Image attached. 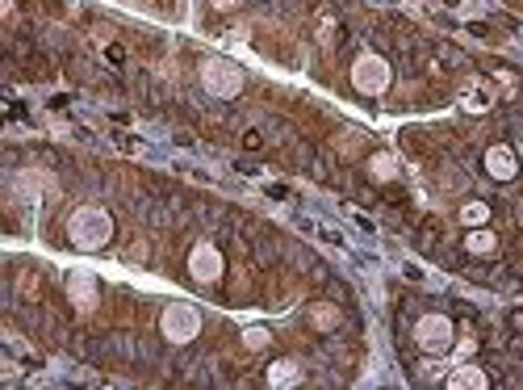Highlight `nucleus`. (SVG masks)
Returning a JSON list of instances; mask_svg holds the SVG:
<instances>
[{"mask_svg": "<svg viewBox=\"0 0 523 390\" xmlns=\"http://www.w3.org/2000/svg\"><path fill=\"white\" fill-rule=\"evenodd\" d=\"M188 264H193V277L197 281H214L218 273H222V256H218L214 248H197Z\"/></svg>", "mask_w": 523, "mask_h": 390, "instance_id": "7", "label": "nucleus"}, {"mask_svg": "<svg viewBox=\"0 0 523 390\" xmlns=\"http://www.w3.org/2000/svg\"><path fill=\"white\" fill-rule=\"evenodd\" d=\"M461 219L464 223H486V219H490V206H486V201H473V206H464Z\"/></svg>", "mask_w": 523, "mask_h": 390, "instance_id": "13", "label": "nucleus"}, {"mask_svg": "<svg viewBox=\"0 0 523 390\" xmlns=\"http://www.w3.org/2000/svg\"><path fill=\"white\" fill-rule=\"evenodd\" d=\"M464 109H490V89H486V84L464 89Z\"/></svg>", "mask_w": 523, "mask_h": 390, "instance_id": "10", "label": "nucleus"}, {"mask_svg": "<svg viewBox=\"0 0 523 390\" xmlns=\"http://www.w3.org/2000/svg\"><path fill=\"white\" fill-rule=\"evenodd\" d=\"M448 386H486V374L482 369H464V374H452Z\"/></svg>", "mask_w": 523, "mask_h": 390, "instance_id": "11", "label": "nucleus"}, {"mask_svg": "<svg viewBox=\"0 0 523 390\" xmlns=\"http://www.w3.org/2000/svg\"><path fill=\"white\" fill-rule=\"evenodd\" d=\"M67 235H71V244H76L80 252H96V248L113 235V223H109V214H105V210L84 206V210H76V214H71Z\"/></svg>", "mask_w": 523, "mask_h": 390, "instance_id": "1", "label": "nucleus"}, {"mask_svg": "<svg viewBox=\"0 0 523 390\" xmlns=\"http://www.w3.org/2000/svg\"><path fill=\"white\" fill-rule=\"evenodd\" d=\"M218 9H230V4H239V0H214Z\"/></svg>", "mask_w": 523, "mask_h": 390, "instance_id": "18", "label": "nucleus"}, {"mask_svg": "<svg viewBox=\"0 0 523 390\" xmlns=\"http://www.w3.org/2000/svg\"><path fill=\"white\" fill-rule=\"evenodd\" d=\"M415 336H419V349H427V353H448V349H452V324H448L444 315L419 319Z\"/></svg>", "mask_w": 523, "mask_h": 390, "instance_id": "5", "label": "nucleus"}, {"mask_svg": "<svg viewBox=\"0 0 523 390\" xmlns=\"http://www.w3.org/2000/svg\"><path fill=\"white\" fill-rule=\"evenodd\" d=\"M243 340H247V349H264L268 344V331L264 327H251V331H243Z\"/></svg>", "mask_w": 523, "mask_h": 390, "instance_id": "15", "label": "nucleus"}, {"mask_svg": "<svg viewBox=\"0 0 523 390\" xmlns=\"http://www.w3.org/2000/svg\"><path fill=\"white\" fill-rule=\"evenodd\" d=\"M511 327H519V331H523V311H515V315H511Z\"/></svg>", "mask_w": 523, "mask_h": 390, "instance_id": "17", "label": "nucleus"}, {"mask_svg": "<svg viewBox=\"0 0 523 390\" xmlns=\"http://www.w3.org/2000/svg\"><path fill=\"white\" fill-rule=\"evenodd\" d=\"M67 294H71V302L80 306V311H93L96 306V286L88 273H71L67 277Z\"/></svg>", "mask_w": 523, "mask_h": 390, "instance_id": "6", "label": "nucleus"}, {"mask_svg": "<svg viewBox=\"0 0 523 390\" xmlns=\"http://www.w3.org/2000/svg\"><path fill=\"white\" fill-rule=\"evenodd\" d=\"M372 176H377V181H390V176H394V160H390V156H372Z\"/></svg>", "mask_w": 523, "mask_h": 390, "instance_id": "14", "label": "nucleus"}, {"mask_svg": "<svg viewBox=\"0 0 523 390\" xmlns=\"http://www.w3.org/2000/svg\"><path fill=\"white\" fill-rule=\"evenodd\" d=\"M243 147H247V151H260V147H264V134H260V130H247V134H243Z\"/></svg>", "mask_w": 523, "mask_h": 390, "instance_id": "16", "label": "nucleus"}, {"mask_svg": "<svg viewBox=\"0 0 523 390\" xmlns=\"http://www.w3.org/2000/svg\"><path fill=\"white\" fill-rule=\"evenodd\" d=\"M201 80H205V89H210L214 97H235V93L243 89L239 67L226 64V59H205V64H201Z\"/></svg>", "mask_w": 523, "mask_h": 390, "instance_id": "2", "label": "nucleus"}, {"mask_svg": "<svg viewBox=\"0 0 523 390\" xmlns=\"http://www.w3.org/2000/svg\"><path fill=\"white\" fill-rule=\"evenodd\" d=\"M197 327H201V319H197V311H193L188 302H176V306H168V311H163V336H168L172 344L193 340V336H197Z\"/></svg>", "mask_w": 523, "mask_h": 390, "instance_id": "3", "label": "nucleus"}, {"mask_svg": "<svg viewBox=\"0 0 523 390\" xmlns=\"http://www.w3.org/2000/svg\"><path fill=\"white\" fill-rule=\"evenodd\" d=\"M352 80H356L360 93H385V84H390V64L377 59V55H360L356 67H352Z\"/></svg>", "mask_w": 523, "mask_h": 390, "instance_id": "4", "label": "nucleus"}, {"mask_svg": "<svg viewBox=\"0 0 523 390\" xmlns=\"http://www.w3.org/2000/svg\"><path fill=\"white\" fill-rule=\"evenodd\" d=\"M464 248H469V252H494V235L490 231H473V235L464 239Z\"/></svg>", "mask_w": 523, "mask_h": 390, "instance_id": "12", "label": "nucleus"}, {"mask_svg": "<svg viewBox=\"0 0 523 390\" xmlns=\"http://www.w3.org/2000/svg\"><path fill=\"white\" fill-rule=\"evenodd\" d=\"M486 168H490V176H498V181H511V176H515V156H511L507 147H490Z\"/></svg>", "mask_w": 523, "mask_h": 390, "instance_id": "8", "label": "nucleus"}, {"mask_svg": "<svg viewBox=\"0 0 523 390\" xmlns=\"http://www.w3.org/2000/svg\"><path fill=\"white\" fill-rule=\"evenodd\" d=\"M268 382H273V386H293V382H302V369H298L293 361H277V365L268 369Z\"/></svg>", "mask_w": 523, "mask_h": 390, "instance_id": "9", "label": "nucleus"}]
</instances>
